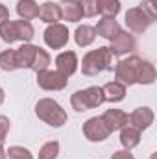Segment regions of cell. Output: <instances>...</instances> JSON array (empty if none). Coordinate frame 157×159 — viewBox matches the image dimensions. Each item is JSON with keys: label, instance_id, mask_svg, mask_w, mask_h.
<instances>
[{"label": "cell", "instance_id": "cell-19", "mask_svg": "<svg viewBox=\"0 0 157 159\" xmlns=\"http://www.w3.org/2000/svg\"><path fill=\"white\" fill-rule=\"evenodd\" d=\"M17 13L24 20H32L39 17V6L35 0H19L17 2Z\"/></svg>", "mask_w": 157, "mask_h": 159}, {"label": "cell", "instance_id": "cell-15", "mask_svg": "<svg viewBox=\"0 0 157 159\" xmlns=\"http://www.w3.org/2000/svg\"><path fill=\"white\" fill-rule=\"evenodd\" d=\"M96 34L100 35V37H104V39H115L118 34L122 32L120 30V24H118L115 19H109V17H104L102 20H98V24H96Z\"/></svg>", "mask_w": 157, "mask_h": 159}, {"label": "cell", "instance_id": "cell-35", "mask_svg": "<svg viewBox=\"0 0 157 159\" xmlns=\"http://www.w3.org/2000/svg\"><path fill=\"white\" fill-rule=\"evenodd\" d=\"M7 156H6V150L2 148V144H0V159H6Z\"/></svg>", "mask_w": 157, "mask_h": 159}, {"label": "cell", "instance_id": "cell-9", "mask_svg": "<svg viewBox=\"0 0 157 159\" xmlns=\"http://www.w3.org/2000/svg\"><path fill=\"white\" fill-rule=\"evenodd\" d=\"M137 48V41L131 34L128 32H120L115 39H111V46H109V52L111 56H128L131 52H135Z\"/></svg>", "mask_w": 157, "mask_h": 159}, {"label": "cell", "instance_id": "cell-34", "mask_svg": "<svg viewBox=\"0 0 157 159\" xmlns=\"http://www.w3.org/2000/svg\"><path fill=\"white\" fill-rule=\"evenodd\" d=\"M4 98H6V94H4V89L0 87V106L4 104Z\"/></svg>", "mask_w": 157, "mask_h": 159}, {"label": "cell", "instance_id": "cell-11", "mask_svg": "<svg viewBox=\"0 0 157 159\" xmlns=\"http://www.w3.org/2000/svg\"><path fill=\"white\" fill-rule=\"evenodd\" d=\"M56 67H57V72H61L63 76H72L78 69V56L70 50L67 52H61L57 57H56Z\"/></svg>", "mask_w": 157, "mask_h": 159}, {"label": "cell", "instance_id": "cell-20", "mask_svg": "<svg viewBox=\"0 0 157 159\" xmlns=\"http://www.w3.org/2000/svg\"><path fill=\"white\" fill-rule=\"evenodd\" d=\"M94 39H96V30L89 24H81L74 32V41L78 46H89L94 43Z\"/></svg>", "mask_w": 157, "mask_h": 159}, {"label": "cell", "instance_id": "cell-33", "mask_svg": "<svg viewBox=\"0 0 157 159\" xmlns=\"http://www.w3.org/2000/svg\"><path fill=\"white\" fill-rule=\"evenodd\" d=\"M6 20H9V11L4 4H0V24H4Z\"/></svg>", "mask_w": 157, "mask_h": 159}, {"label": "cell", "instance_id": "cell-28", "mask_svg": "<svg viewBox=\"0 0 157 159\" xmlns=\"http://www.w3.org/2000/svg\"><path fill=\"white\" fill-rule=\"evenodd\" d=\"M6 156L9 159H34L32 152L28 148H24V146H9Z\"/></svg>", "mask_w": 157, "mask_h": 159}, {"label": "cell", "instance_id": "cell-2", "mask_svg": "<svg viewBox=\"0 0 157 159\" xmlns=\"http://www.w3.org/2000/svg\"><path fill=\"white\" fill-rule=\"evenodd\" d=\"M35 115L39 117L43 122H46L48 126L54 128H61L67 122V113L65 109L52 98H43L35 106Z\"/></svg>", "mask_w": 157, "mask_h": 159}, {"label": "cell", "instance_id": "cell-26", "mask_svg": "<svg viewBox=\"0 0 157 159\" xmlns=\"http://www.w3.org/2000/svg\"><path fill=\"white\" fill-rule=\"evenodd\" d=\"M59 154V143L57 141H48L41 146L39 159H56Z\"/></svg>", "mask_w": 157, "mask_h": 159}, {"label": "cell", "instance_id": "cell-21", "mask_svg": "<svg viewBox=\"0 0 157 159\" xmlns=\"http://www.w3.org/2000/svg\"><path fill=\"white\" fill-rule=\"evenodd\" d=\"M13 26H15V35H17V41H22V43H30L34 39V26L30 24V20H13Z\"/></svg>", "mask_w": 157, "mask_h": 159}, {"label": "cell", "instance_id": "cell-22", "mask_svg": "<svg viewBox=\"0 0 157 159\" xmlns=\"http://www.w3.org/2000/svg\"><path fill=\"white\" fill-rule=\"evenodd\" d=\"M96 2V11L104 17L115 19L117 13L120 11V2L118 0H94Z\"/></svg>", "mask_w": 157, "mask_h": 159}, {"label": "cell", "instance_id": "cell-3", "mask_svg": "<svg viewBox=\"0 0 157 159\" xmlns=\"http://www.w3.org/2000/svg\"><path fill=\"white\" fill-rule=\"evenodd\" d=\"M105 102L104 98V91L102 87H89V89H83V91H76L70 98V104L76 111H89V109H94L98 106H102Z\"/></svg>", "mask_w": 157, "mask_h": 159}, {"label": "cell", "instance_id": "cell-17", "mask_svg": "<svg viewBox=\"0 0 157 159\" xmlns=\"http://www.w3.org/2000/svg\"><path fill=\"white\" fill-rule=\"evenodd\" d=\"M102 91H104V98L107 102H120L126 96V85H122L120 81H109V83H105L102 87Z\"/></svg>", "mask_w": 157, "mask_h": 159}, {"label": "cell", "instance_id": "cell-29", "mask_svg": "<svg viewBox=\"0 0 157 159\" xmlns=\"http://www.w3.org/2000/svg\"><path fill=\"white\" fill-rule=\"evenodd\" d=\"M79 7H81V13L83 17H94L98 11H96V2L94 0H78Z\"/></svg>", "mask_w": 157, "mask_h": 159}, {"label": "cell", "instance_id": "cell-8", "mask_svg": "<svg viewBox=\"0 0 157 159\" xmlns=\"http://www.w3.org/2000/svg\"><path fill=\"white\" fill-rule=\"evenodd\" d=\"M83 135L89 139V141H92V143H98V141H104V139H107L109 137V128L105 126V122L102 120V117H92V119H89L85 124H83Z\"/></svg>", "mask_w": 157, "mask_h": 159}, {"label": "cell", "instance_id": "cell-30", "mask_svg": "<svg viewBox=\"0 0 157 159\" xmlns=\"http://www.w3.org/2000/svg\"><path fill=\"white\" fill-rule=\"evenodd\" d=\"M152 20H155L157 19V9H155V6H154V0H142L141 2V6H139Z\"/></svg>", "mask_w": 157, "mask_h": 159}, {"label": "cell", "instance_id": "cell-14", "mask_svg": "<svg viewBox=\"0 0 157 159\" xmlns=\"http://www.w3.org/2000/svg\"><path fill=\"white\" fill-rule=\"evenodd\" d=\"M102 120L105 122V126L109 128V131H117V129H122L126 124H128V115L120 109H107L104 115H102Z\"/></svg>", "mask_w": 157, "mask_h": 159}, {"label": "cell", "instance_id": "cell-24", "mask_svg": "<svg viewBox=\"0 0 157 159\" xmlns=\"http://www.w3.org/2000/svg\"><path fill=\"white\" fill-rule=\"evenodd\" d=\"M48 65H50V56H48V52L37 46V52H35V57H34V63H32V70H35V72L46 70Z\"/></svg>", "mask_w": 157, "mask_h": 159}, {"label": "cell", "instance_id": "cell-31", "mask_svg": "<svg viewBox=\"0 0 157 159\" xmlns=\"http://www.w3.org/2000/svg\"><path fill=\"white\" fill-rule=\"evenodd\" d=\"M7 131H9V119L0 115V144L6 143V137H7Z\"/></svg>", "mask_w": 157, "mask_h": 159}, {"label": "cell", "instance_id": "cell-7", "mask_svg": "<svg viewBox=\"0 0 157 159\" xmlns=\"http://www.w3.org/2000/svg\"><path fill=\"white\" fill-rule=\"evenodd\" d=\"M44 43L50 46V48H54V50H59V48H63L67 43H69V28L67 26H63V24H59V22H56V24H50L46 30H44Z\"/></svg>", "mask_w": 157, "mask_h": 159}, {"label": "cell", "instance_id": "cell-18", "mask_svg": "<svg viewBox=\"0 0 157 159\" xmlns=\"http://www.w3.org/2000/svg\"><path fill=\"white\" fill-rule=\"evenodd\" d=\"M120 143H122V146L126 150H131V148L139 146V143H141V131L126 124L120 129Z\"/></svg>", "mask_w": 157, "mask_h": 159}, {"label": "cell", "instance_id": "cell-23", "mask_svg": "<svg viewBox=\"0 0 157 159\" xmlns=\"http://www.w3.org/2000/svg\"><path fill=\"white\" fill-rule=\"evenodd\" d=\"M155 81V67L150 61H141L139 65V72H137V83H144L150 85Z\"/></svg>", "mask_w": 157, "mask_h": 159}, {"label": "cell", "instance_id": "cell-32", "mask_svg": "<svg viewBox=\"0 0 157 159\" xmlns=\"http://www.w3.org/2000/svg\"><path fill=\"white\" fill-rule=\"evenodd\" d=\"M111 159H135V157H133V154H131L129 150H118V152L113 154Z\"/></svg>", "mask_w": 157, "mask_h": 159}, {"label": "cell", "instance_id": "cell-13", "mask_svg": "<svg viewBox=\"0 0 157 159\" xmlns=\"http://www.w3.org/2000/svg\"><path fill=\"white\" fill-rule=\"evenodd\" d=\"M35 52H37V46H34V44H30V43H24L20 48H17V50H15L17 69H32Z\"/></svg>", "mask_w": 157, "mask_h": 159}, {"label": "cell", "instance_id": "cell-5", "mask_svg": "<svg viewBox=\"0 0 157 159\" xmlns=\"http://www.w3.org/2000/svg\"><path fill=\"white\" fill-rule=\"evenodd\" d=\"M69 83L67 76H63L57 70H41L37 72V85L44 91H61Z\"/></svg>", "mask_w": 157, "mask_h": 159}, {"label": "cell", "instance_id": "cell-1", "mask_svg": "<svg viewBox=\"0 0 157 159\" xmlns=\"http://www.w3.org/2000/svg\"><path fill=\"white\" fill-rule=\"evenodd\" d=\"M111 59H113V56H111L107 46H100L96 50H91L83 57L81 72L85 76H96V74L111 69Z\"/></svg>", "mask_w": 157, "mask_h": 159}, {"label": "cell", "instance_id": "cell-16", "mask_svg": "<svg viewBox=\"0 0 157 159\" xmlns=\"http://www.w3.org/2000/svg\"><path fill=\"white\" fill-rule=\"evenodd\" d=\"M39 19L46 24H56L57 20H61V11L59 6L54 2H44L39 7Z\"/></svg>", "mask_w": 157, "mask_h": 159}, {"label": "cell", "instance_id": "cell-10", "mask_svg": "<svg viewBox=\"0 0 157 159\" xmlns=\"http://www.w3.org/2000/svg\"><path fill=\"white\" fill-rule=\"evenodd\" d=\"M154 122V111L150 107H137L129 117H128V126L139 129V131H144L152 126Z\"/></svg>", "mask_w": 157, "mask_h": 159}, {"label": "cell", "instance_id": "cell-27", "mask_svg": "<svg viewBox=\"0 0 157 159\" xmlns=\"http://www.w3.org/2000/svg\"><path fill=\"white\" fill-rule=\"evenodd\" d=\"M0 37H2L4 43H7V44H13V43L17 41L13 20H6L4 24H0Z\"/></svg>", "mask_w": 157, "mask_h": 159}, {"label": "cell", "instance_id": "cell-25", "mask_svg": "<svg viewBox=\"0 0 157 159\" xmlns=\"http://www.w3.org/2000/svg\"><path fill=\"white\" fill-rule=\"evenodd\" d=\"M0 69L2 70H17V57H15V50H4L0 54Z\"/></svg>", "mask_w": 157, "mask_h": 159}, {"label": "cell", "instance_id": "cell-12", "mask_svg": "<svg viewBox=\"0 0 157 159\" xmlns=\"http://www.w3.org/2000/svg\"><path fill=\"white\" fill-rule=\"evenodd\" d=\"M57 6H59V11H61V19H65L69 22H78V20L83 19V13H81L78 0H61Z\"/></svg>", "mask_w": 157, "mask_h": 159}, {"label": "cell", "instance_id": "cell-4", "mask_svg": "<svg viewBox=\"0 0 157 159\" xmlns=\"http://www.w3.org/2000/svg\"><path fill=\"white\" fill-rule=\"evenodd\" d=\"M141 57L137 56H129L126 59H120L115 67V76L117 81L122 85H133L137 83V72H139V65H141Z\"/></svg>", "mask_w": 157, "mask_h": 159}, {"label": "cell", "instance_id": "cell-6", "mask_svg": "<svg viewBox=\"0 0 157 159\" xmlns=\"http://www.w3.org/2000/svg\"><path fill=\"white\" fill-rule=\"evenodd\" d=\"M154 20L141 9V7H131L126 11V26L128 30H131L133 34H142L150 28Z\"/></svg>", "mask_w": 157, "mask_h": 159}]
</instances>
